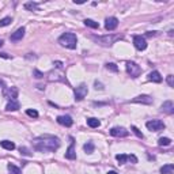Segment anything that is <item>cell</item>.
Masks as SVG:
<instances>
[{
  "instance_id": "cell-35",
  "label": "cell",
  "mask_w": 174,
  "mask_h": 174,
  "mask_svg": "<svg viewBox=\"0 0 174 174\" xmlns=\"http://www.w3.org/2000/svg\"><path fill=\"white\" fill-rule=\"evenodd\" d=\"M55 65H56L57 68H63V63L61 61H55Z\"/></svg>"
},
{
  "instance_id": "cell-4",
  "label": "cell",
  "mask_w": 174,
  "mask_h": 174,
  "mask_svg": "<svg viewBox=\"0 0 174 174\" xmlns=\"http://www.w3.org/2000/svg\"><path fill=\"white\" fill-rule=\"evenodd\" d=\"M127 72L131 75V78H137L139 75L142 74V68L140 65H137L135 61H128L127 63Z\"/></svg>"
},
{
  "instance_id": "cell-17",
  "label": "cell",
  "mask_w": 174,
  "mask_h": 174,
  "mask_svg": "<svg viewBox=\"0 0 174 174\" xmlns=\"http://www.w3.org/2000/svg\"><path fill=\"white\" fill-rule=\"evenodd\" d=\"M65 158L67 159H75L76 158V152H75V147H74V142L71 143V146L68 147V150H67V152H65Z\"/></svg>"
},
{
  "instance_id": "cell-31",
  "label": "cell",
  "mask_w": 174,
  "mask_h": 174,
  "mask_svg": "<svg viewBox=\"0 0 174 174\" xmlns=\"http://www.w3.org/2000/svg\"><path fill=\"white\" fill-rule=\"evenodd\" d=\"M166 80H167V84L170 86V87H174V76L173 75H169Z\"/></svg>"
},
{
  "instance_id": "cell-23",
  "label": "cell",
  "mask_w": 174,
  "mask_h": 174,
  "mask_svg": "<svg viewBox=\"0 0 174 174\" xmlns=\"http://www.w3.org/2000/svg\"><path fill=\"white\" fill-rule=\"evenodd\" d=\"M7 169H8L10 174H21V169L16 167V166L12 165V163H8V165H7Z\"/></svg>"
},
{
  "instance_id": "cell-8",
  "label": "cell",
  "mask_w": 174,
  "mask_h": 174,
  "mask_svg": "<svg viewBox=\"0 0 174 174\" xmlns=\"http://www.w3.org/2000/svg\"><path fill=\"white\" fill-rule=\"evenodd\" d=\"M133 45H135V48L137 50H144L147 48V41L142 36H135L133 37Z\"/></svg>"
},
{
  "instance_id": "cell-14",
  "label": "cell",
  "mask_w": 174,
  "mask_h": 174,
  "mask_svg": "<svg viewBox=\"0 0 174 174\" xmlns=\"http://www.w3.org/2000/svg\"><path fill=\"white\" fill-rule=\"evenodd\" d=\"M25 31H26L25 27H19L16 31H14L11 34V41H21V40L25 37Z\"/></svg>"
},
{
  "instance_id": "cell-27",
  "label": "cell",
  "mask_w": 174,
  "mask_h": 174,
  "mask_svg": "<svg viewBox=\"0 0 174 174\" xmlns=\"http://www.w3.org/2000/svg\"><path fill=\"white\" fill-rule=\"evenodd\" d=\"M12 22V19L10 18V16H6V18H3V19H0V27H6V26H8L10 23Z\"/></svg>"
},
{
  "instance_id": "cell-7",
  "label": "cell",
  "mask_w": 174,
  "mask_h": 174,
  "mask_svg": "<svg viewBox=\"0 0 174 174\" xmlns=\"http://www.w3.org/2000/svg\"><path fill=\"white\" fill-rule=\"evenodd\" d=\"M116 159L118 161V163L120 165H124V163H127L128 161L132 163H137V158H136L135 155H125V154H117L116 155Z\"/></svg>"
},
{
  "instance_id": "cell-12",
  "label": "cell",
  "mask_w": 174,
  "mask_h": 174,
  "mask_svg": "<svg viewBox=\"0 0 174 174\" xmlns=\"http://www.w3.org/2000/svg\"><path fill=\"white\" fill-rule=\"evenodd\" d=\"M4 97L8 98L10 101L11 99H15V98L18 97V89L16 87H7V89H4Z\"/></svg>"
},
{
  "instance_id": "cell-25",
  "label": "cell",
  "mask_w": 174,
  "mask_h": 174,
  "mask_svg": "<svg viewBox=\"0 0 174 174\" xmlns=\"http://www.w3.org/2000/svg\"><path fill=\"white\" fill-rule=\"evenodd\" d=\"M25 8L29 10V11H36V10H38V3H34V1H29V3L25 4Z\"/></svg>"
},
{
  "instance_id": "cell-16",
  "label": "cell",
  "mask_w": 174,
  "mask_h": 174,
  "mask_svg": "<svg viewBox=\"0 0 174 174\" xmlns=\"http://www.w3.org/2000/svg\"><path fill=\"white\" fill-rule=\"evenodd\" d=\"M19 108H21V105H19L18 101L11 99V101H8V103H7L6 110H8V112H16V110H19Z\"/></svg>"
},
{
  "instance_id": "cell-5",
  "label": "cell",
  "mask_w": 174,
  "mask_h": 174,
  "mask_svg": "<svg viewBox=\"0 0 174 174\" xmlns=\"http://www.w3.org/2000/svg\"><path fill=\"white\" fill-rule=\"evenodd\" d=\"M146 127H147L148 131H151V132H158V131H161V129H165V122L161 120H151V121H147Z\"/></svg>"
},
{
  "instance_id": "cell-38",
  "label": "cell",
  "mask_w": 174,
  "mask_h": 174,
  "mask_svg": "<svg viewBox=\"0 0 174 174\" xmlns=\"http://www.w3.org/2000/svg\"><path fill=\"white\" fill-rule=\"evenodd\" d=\"M3 44H4V42H3V40H0V48L3 46Z\"/></svg>"
},
{
  "instance_id": "cell-33",
  "label": "cell",
  "mask_w": 174,
  "mask_h": 174,
  "mask_svg": "<svg viewBox=\"0 0 174 174\" xmlns=\"http://www.w3.org/2000/svg\"><path fill=\"white\" fill-rule=\"evenodd\" d=\"M94 84H95V89H97V90H103V86H102V83H98V82H95Z\"/></svg>"
},
{
  "instance_id": "cell-11",
  "label": "cell",
  "mask_w": 174,
  "mask_h": 174,
  "mask_svg": "<svg viewBox=\"0 0 174 174\" xmlns=\"http://www.w3.org/2000/svg\"><path fill=\"white\" fill-rule=\"evenodd\" d=\"M57 122L60 125H64V127H72L74 120H72L71 116H59L57 117Z\"/></svg>"
},
{
  "instance_id": "cell-37",
  "label": "cell",
  "mask_w": 174,
  "mask_h": 174,
  "mask_svg": "<svg viewBox=\"0 0 174 174\" xmlns=\"http://www.w3.org/2000/svg\"><path fill=\"white\" fill-rule=\"evenodd\" d=\"M0 57H3V59H11V57H10L7 53H0Z\"/></svg>"
},
{
  "instance_id": "cell-29",
  "label": "cell",
  "mask_w": 174,
  "mask_h": 174,
  "mask_svg": "<svg viewBox=\"0 0 174 174\" xmlns=\"http://www.w3.org/2000/svg\"><path fill=\"white\" fill-rule=\"evenodd\" d=\"M26 114L29 116V117H33V118H37L38 117V112L34 109H27L26 110Z\"/></svg>"
},
{
  "instance_id": "cell-22",
  "label": "cell",
  "mask_w": 174,
  "mask_h": 174,
  "mask_svg": "<svg viewBox=\"0 0 174 174\" xmlns=\"http://www.w3.org/2000/svg\"><path fill=\"white\" fill-rule=\"evenodd\" d=\"M94 148H95V146H94L93 142H87L84 146H83V150H84L86 154H93L94 152Z\"/></svg>"
},
{
  "instance_id": "cell-36",
  "label": "cell",
  "mask_w": 174,
  "mask_h": 174,
  "mask_svg": "<svg viewBox=\"0 0 174 174\" xmlns=\"http://www.w3.org/2000/svg\"><path fill=\"white\" fill-rule=\"evenodd\" d=\"M19 150H21V152H22V154H25V155H29V152H27V150H26V148H25V147H23V148L21 147V148H19Z\"/></svg>"
},
{
  "instance_id": "cell-32",
  "label": "cell",
  "mask_w": 174,
  "mask_h": 174,
  "mask_svg": "<svg viewBox=\"0 0 174 174\" xmlns=\"http://www.w3.org/2000/svg\"><path fill=\"white\" fill-rule=\"evenodd\" d=\"M132 131H133V133H135V135L137 136V137L143 139V133L140 132V131H139V129H137V128H136V127H132Z\"/></svg>"
},
{
  "instance_id": "cell-2",
  "label": "cell",
  "mask_w": 174,
  "mask_h": 174,
  "mask_svg": "<svg viewBox=\"0 0 174 174\" xmlns=\"http://www.w3.org/2000/svg\"><path fill=\"white\" fill-rule=\"evenodd\" d=\"M59 44L68 49H75L78 44V37L75 33H64L59 38Z\"/></svg>"
},
{
  "instance_id": "cell-28",
  "label": "cell",
  "mask_w": 174,
  "mask_h": 174,
  "mask_svg": "<svg viewBox=\"0 0 174 174\" xmlns=\"http://www.w3.org/2000/svg\"><path fill=\"white\" fill-rule=\"evenodd\" d=\"M106 69H109V71H112V72H117L118 71V67L114 64V63H108V64H106Z\"/></svg>"
},
{
  "instance_id": "cell-30",
  "label": "cell",
  "mask_w": 174,
  "mask_h": 174,
  "mask_svg": "<svg viewBox=\"0 0 174 174\" xmlns=\"http://www.w3.org/2000/svg\"><path fill=\"white\" fill-rule=\"evenodd\" d=\"M33 76L36 79H41V78H44V74L41 71H38V69H33Z\"/></svg>"
},
{
  "instance_id": "cell-39",
  "label": "cell",
  "mask_w": 174,
  "mask_h": 174,
  "mask_svg": "<svg viewBox=\"0 0 174 174\" xmlns=\"http://www.w3.org/2000/svg\"><path fill=\"white\" fill-rule=\"evenodd\" d=\"M108 174H118V173H116V171H109Z\"/></svg>"
},
{
  "instance_id": "cell-24",
  "label": "cell",
  "mask_w": 174,
  "mask_h": 174,
  "mask_svg": "<svg viewBox=\"0 0 174 174\" xmlns=\"http://www.w3.org/2000/svg\"><path fill=\"white\" fill-rule=\"evenodd\" d=\"M84 25L87 27H91V29H98V27H99L98 22L93 21V19H84Z\"/></svg>"
},
{
  "instance_id": "cell-18",
  "label": "cell",
  "mask_w": 174,
  "mask_h": 174,
  "mask_svg": "<svg viewBox=\"0 0 174 174\" xmlns=\"http://www.w3.org/2000/svg\"><path fill=\"white\" fill-rule=\"evenodd\" d=\"M148 79H150L151 82H154V83H161V82H162V76H161V74L158 71L150 72V75H148Z\"/></svg>"
},
{
  "instance_id": "cell-6",
  "label": "cell",
  "mask_w": 174,
  "mask_h": 174,
  "mask_svg": "<svg viewBox=\"0 0 174 174\" xmlns=\"http://www.w3.org/2000/svg\"><path fill=\"white\" fill-rule=\"evenodd\" d=\"M87 93H89L87 86H86L84 83H82L79 87L75 89V101H78V102H79V101H83L86 98V95H87Z\"/></svg>"
},
{
  "instance_id": "cell-1",
  "label": "cell",
  "mask_w": 174,
  "mask_h": 174,
  "mask_svg": "<svg viewBox=\"0 0 174 174\" xmlns=\"http://www.w3.org/2000/svg\"><path fill=\"white\" fill-rule=\"evenodd\" d=\"M60 147V139L52 135H41L33 140V148L40 152H55Z\"/></svg>"
},
{
  "instance_id": "cell-15",
  "label": "cell",
  "mask_w": 174,
  "mask_h": 174,
  "mask_svg": "<svg viewBox=\"0 0 174 174\" xmlns=\"http://www.w3.org/2000/svg\"><path fill=\"white\" fill-rule=\"evenodd\" d=\"M133 102L146 103V105H151V103H152V98H151L150 95H139V97L133 98Z\"/></svg>"
},
{
  "instance_id": "cell-10",
  "label": "cell",
  "mask_w": 174,
  "mask_h": 174,
  "mask_svg": "<svg viewBox=\"0 0 174 174\" xmlns=\"http://www.w3.org/2000/svg\"><path fill=\"white\" fill-rule=\"evenodd\" d=\"M117 26H118V19L117 18H114V16H109V18H106V21H105V29L106 30L112 31V30H114Z\"/></svg>"
},
{
  "instance_id": "cell-19",
  "label": "cell",
  "mask_w": 174,
  "mask_h": 174,
  "mask_svg": "<svg viewBox=\"0 0 174 174\" xmlns=\"http://www.w3.org/2000/svg\"><path fill=\"white\" fill-rule=\"evenodd\" d=\"M161 174H174V165L169 163V165L161 167Z\"/></svg>"
},
{
  "instance_id": "cell-34",
  "label": "cell",
  "mask_w": 174,
  "mask_h": 174,
  "mask_svg": "<svg viewBox=\"0 0 174 174\" xmlns=\"http://www.w3.org/2000/svg\"><path fill=\"white\" fill-rule=\"evenodd\" d=\"M156 34H158V31H148L147 33L148 37H154V36H156Z\"/></svg>"
},
{
  "instance_id": "cell-3",
  "label": "cell",
  "mask_w": 174,
  "mask_h": 174,
  "mask_svg": "<svg viewBox=\"0 0 174 174\" xmlns=\"http://www.w3.org/2000/svg\"><path fill=\"white\" fill-rule=\"evenodd\" d=\"M121 36H113V34H108V36H91V40H94L97 44L102 45V46H110V45H113L117 40H120Z\"/></svg>"
},
{
  "instance_id": "cell-26",
  "label": "cell",
  "mask_w": 174,
  "mask_h": 174,
  "mask_svg": "<svg viewBox=\"0 0 174 174\" xmlns=\"http://www.w3.org/2000/svg\"><path fill=\"white\" fill-rule=\"evenodd\" d=\"M158 144H159L161 147H166V146L171 144V140L169 137H161L159 140H158Z\"/></svg>"
},
{
  "instance_id": "cell-13",
  "label": "cell",
  "mask_w": 174,
  "mask_h": 174,
  "mask_svg": "<svg viewBox=\"0 0 174 174\" xmlns=\"http://www.w3.org/2000/svg\"><path fill=\"white\" fill-rule=\"evenodd\" d=\"M161 110H162L163 113H167V114H173V113H174L173 101H166V102H163L162 106H161Z\"/></svg>"
},
{
  "instance_id": "cell-21",
  "label": "cell",
  "mask_w": 174,
  "mask_h": 174,
  "mask_svg": "<svg viewBox=\"0 0 174 174\" xmlns=\"http://www.w3.org/2000/svg\"><path fill=\"white\" fill-rule=\"evenodd\" d=\"M0 146L4 148V150H8V151H12L15 148V144L10 140H3V142H0Z\"/></svg>"
},
{
  "instance_id": "cell-9",
  "label": "cell",
  "mask_w": 174,
  "mask_h": 174,
  "mask_svg": "<svg viewBox=\"0 0 174 174\" xmlns=\"http://www.w3.org/2000/svg\"><path fill=\"white\" fill-rule=\"evenodd\" d=\"M110 135L114 136V137H125V136L129 135V132L122 127H114L110 129Z\"/></svg>"
},
{
  "instance_id": "cell-20",
  "label": "cell",
  "mask_w": 174,
  "mask_h": 174,
  "mask_svg": "<svg viewBox=\"0 0 174 174\" xmlns=\"http://www.w3.org/2000/svg\"><path fill=\"white\" fill-rule=\"evenodd\" d=\"M87 125L90 128H98L101 125V121L95 117H90V118H87Z\"/></svg>"
}]
</instances>
